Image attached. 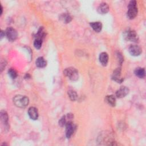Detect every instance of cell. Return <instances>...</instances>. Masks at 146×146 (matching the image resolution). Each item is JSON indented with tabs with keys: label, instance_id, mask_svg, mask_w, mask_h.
I'll return each mask as SVG.
<instances>
[{
	"label": "cell",
	"instance_id": "6da1fadb",
	"mask_svg": "<svg viewBox=\"0 0 146 146\" xmlns=\"http://www.w3.org/2000/svg\"><path fill=\"white\" fill-rule=\"evenodd\" d=\"M13 103L18 107L25 108L29 104V99L26 96L17 95L14 97Z\"/></svg>",
	"mask_w": 146,
	"mask_h": 146
},
{
	"label": "cell",
	"instance_id": "7a4b0ae2",
	"mask_svg": "<svg viewBox=\"0 0 146 146\" xmlns=\"http://www.w3.org/2000/svg\"><path fill=\"white\" fill-rule=\"evenodd\" d=\"M138 13L136 2L135 1H131L128 5V10L127 11V16L129 19L135 18Z\"/></svg>",
	"mask_w": 146,
	"mask_h": 146
},
{
	"label": "cell",
	"instance_id": "3957f363",
	"mask_svg": "<svg viewBox=\"0 0 146 146\" xmlns=\"http://www.w3.org/2000/svg\"><path fill=\"white\" fill-rule=\"evenodd\" d=\"M63 74L65 76H67L70 80L75 81L78 80L79 78V74L78 70L74 67L66 68L63 71Z\"/></svg>",
	"mask_w": 146,
	"mask_h": 146
},
{
	"label": "cell",
	"instance_id": "277c9868",
	"mask_svg": "<svg viewBox=\"0 0 146 146\" xmlns=\"http://www.w3.org/2000/svg\"><path fill=\"white\" fill-rule=\"evenodd\" d=\"M124 38L125 40L131 42H137L138 36L136 33L133 30H128L124 33Z\"/></svg>",
	"mask_w": 146,
	"mask_h": 146
},
{
	"label": "cell",
	"instance_id": "5b68a950",
	"mask_svg": "<svg viewBox=\"0 0 146 146\" xmlns=\"http://www.w3.org/2000/svg\"><path fill=\"white\" fill-rule=\"evenodd\" d=\"M5 35L6 36L7 38L9 41L13 42L17 39L18 34L15 29H14L11 27H10L7 28V29L6 30Z\"/></svg>",
	"mask_w": 146,
	"mask_h": 146
},
{
	"label": "cell",
	"instance_id": "8992f818",
	"mask_svg": "<svg viewBox=\"0 0 146 146\" xmlns=\"http://www.w3.org/2000/svg\"><path fill=\"white\" fill-rule=\"evenodd\" d=\"M66 135L67 138H70L76 129L75 125L72 123V121L68 122L66 124Z\"/></svg>",
	"mask_w": 146,
	"mask_h": 146
},
{
	"label": "cell",
	"instance_id": "52a82bcc",
	"mask_svg": "<svg viewBox=\"0 0 146 146\" xmlns=\"http://www.w3.org/2000/svg\"><path fill=\"white\" fill-rule=\"evenodd\" d=\"M128 50L129 53L133 56H139L142 52L141 48L137 45H131Z\"/></svg>",
	"mask_w": 146,
	"mask_h": 146
},
{
	"label": "cell",
	"instance_id": "ba28073f",
	"mask_svg": "<svg viewBox=\"0 0 146 146\" xmlns=\"http://www.w3.org/2000/svg\"><path fill=\"white\" fill-rule=\"evenodd\" d=\"M129 93V89L125 86L120 87L116 92V96L118 98L125 97Z\"/></svg>",
	"mask_w": 146,
	"mask_h": 146
},
{
	"label": "cell",
	"instance_id": "9c48e42d",
	"mask_svg": "<svg viewBox=\"0 0 146 146\" xmlns=\"http://www.w3.org/2000/svg\"><path fill=\"white\" fill-rule=\"evenodd\" d=\"M112 78L113 80L117 83H121L123 81V78L121 77V69L120 68H117L114 70Z\"/></svg>",
	"mask_w": 146,
	"mask_h": 146
},
{
	"label": "cell",
	"instance_id": "30bf717a",
	"mask_svg": "<svg viewBox=\"0 0 146 146\" xmlns=\"http://www.w3.org/2000/svg\"><path fill=\"white\" fill-rule=\"evenodd\" d=\"M1 120L5 127V129H9V117L7 113L5 111H1Z\"/></svg>",
	"mask_w": 146,
	"mask_h": 146
},
{
	"label": "cell",
	"instance_id": "8fae6325",
	"mask_svg": "<svg viewBox=\"0 0 146 146\" xmlns=\"http://www.w3.org/2000/svg\"><path fill=\"white\" fill-rule=\"evenodd\" d=\"M73 118V115L71 113H67L66 115L63 116L59 121V124L61 127L65 126L66 124L71 121V119Z\"/></svg>",
	"mask_w": 146,
	"mask_h": 146
},
{
	"label": "cell",
	"instance_id": "7c38bea8",
	"mask_svg": "<svg viewBox=\"0 0 146 146\" xmlns=\"http://www.w3.org/2000/svg\"><path fill=\"white\" fill-rule=\"evenodd\" d=\"M28 114L30 117L33 120H36L38 118V110L34 107H31L28 110Z\"/></svg>",
	"mask_w": 146,
	"mask_h": 146
},
{
	"label": "cell",
	"instance_id": "4fadbf2b",
	"mask_svg": "<svg viewBox=\"0 0 146 146\" xmlns=\"http://www.w3.org/2000/svg\"><path fill=\"white\" fill-rule=\"evenodd\" d=\"M109 10V6L107 3L103 2L100 4L98 8V11L102 14H106Z\"/></svg>",
	"mask_w": 146,
	"mask_h": 146
},
{
	"label": "cell",
	"instance_id": "5bb4252c",
	"mask_svg": "<svg viewBox=\"0 0 146 146\" xmlns=\"http://www.w3.org/2000/svg\"><path fill=\"white\" fill-rule=\"evenodd\" d=\"M99 61L103 66H106L108 62V55L107 53L105 52H102L99 55Z\"/></svg>",
	"mask_w": 146,
	"mask_h": 146
},
{
	"label": "cell",
	"instance_id": "9a60e30c",
	"mask_svg": "<svg viewBox=\"0 0 146 146\" xmlns=\"http://www.w3.org/2000/svg\"><path fill=\"white\" fill-rule=\"evenodd\" d=\"M90 26L92 28V29L97 33L100 32L102 29V24L100 22H91Z\"/></svg>",
	"mask_w": 146,
	"mask_h": 146
},
{
	"label": "cell",
	"instance_id": "2e32d148",
	"mask_svg": "<svg viewBox=\"0 0 146 146\" xmlns=\"http://www.w3.org/2000/svg\"><path fill=\"white\" fill-rule=\"evenodd\" d=\"M105 101L111 106L114 107L116 105V98L112 95L106 96L105 98Z\"/></svg>",
	"mask_w": 146,
	"mask_h": 146
},
{
	"label": "cell",
	"instance_id": "e0dca14e",
	"mask_svg": "<svg viewBox=\"0 0 146 146\" xmlns=\"http://www.w3.org/2000/svg\"><path fill=\"white\" fill-rule=\"evenodd\" d=\"M134 73L135 75L139 78H143L145 77V71L144 68H141V67L136 68L134 71Z\"/></svg>",
	"mask_w": 146,
	"mask_h": 146
},
{
	"label": "cell",
	"instance_id": "ac0fdd59",
	"mask_svg": "<svg viewBox=\"0 0 146 146\" xmlns=\"http://www.w3.org/2000/svg\"><path fill=\"white\" fill-rule=\"evenodd\" d=\"M35 64L37 67L39 68H43L46 66L47 62L43 57H39L36 59Z\"/></svg>",
	"mask_w": 146,
	"mask_h": 146
},
{
	"label": "cell",
	"instance_id": "d6986e66",
	"mask_svg": "<svg viewBox=\"0 0 146 146\" xmlns=\"http://www.w3.org/2000/svg\"><path fill=\"white\" fill-rule=\"evenodd\" d=\"M59 19L65 23H68L71 21V17L67 13H63L60 15Z\"/></svg>",
	"mask_w": 146,
	"mask_h": 146
},
{
	"label": "cell",
	"instance_id": "ffe728a7",
	"mask_svg": "<svg viewBox=\"0 0 146 146\" xmlns=\"http://www.w3.org/2000/svg\"><path fill=\"white\" fill-rule=\"evenodd\" d=\"M68 95L70 99L72 101H75L78 98V94L77 93L73 90H69L68 91Z\"/></svg>",
	"mask_w": 146,
	"mask_h": 146
},
{
	"label": "cell",
	"instance_id": "44dd1931",
	"mask_svg": "<svg viewBox=\"0 0 146 146\" xmlns=\"http://www.w3.org/2000/svg\"><path fill=\"white\" fill-rule=\"evenodd\" d=\"M42 41H43V39L35 37V40L34 42V46L35 48H36V49H39L42 46Z\"/></svg>",
	"mask_w": 146,
	"mask_h": 146
},
{
	"label": "cell",
	"instance_id": "7402d4cb",
	"mask_svg": "<svg viewBox=\"0 0 146 146\" xmlns=\"http://www.w3.org/2000/svg\"><path fill=\"white\" fill-rule=\"evenodd\" d=\"M8 74L12 79H15L17 76V72L13 68H10L8 70Z\"/></svg>",
	"mask_w": 146,
	"mask_h": 146
},
{
	"label": "cell",
	"instance_id": "603a6c76",
	"mask_svg": "<svg viewBox=\"0 0 146 146\" xmlns=\"http://www.w3.org/2000/svg\"><path fill=\"white\" fill-rule=\"evenodd\" d=\"M6 66V62L5 60H2L1 62V71H2L3 69L5 67V66Z\"/></svg>",
	"mask_w": 146,
	"mask_h": 146
},
{
	"label": "cell",
	"instance_id": "cb8c5ba5",
	"mask_svg": "<svg viewBox=\"0 0 146 146\" xmlns=\"http://www.w3.org/2000/svg\"><path fill=\"white\" fill-rule=\"evenodd\" d=\"M5 35V31L4 32L3 31L1 30V38H2Z\"/></svg>",
	"mask_w": 146,
	"mask_h": 146
}]
</instances>
